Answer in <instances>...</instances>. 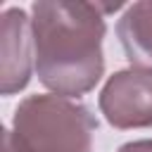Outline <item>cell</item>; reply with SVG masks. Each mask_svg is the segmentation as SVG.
Listing matches in <instances>:
<instances>
[{
	"label": "cell",
	"mask_w": 152,
	"mask_h": 152,
	"mask_svg": "<svg viewBox=\"0 0 152 152\" xmlns=\"http://www.w3.org/2000/svg\"><path fill=\"white\" fill-rule=\"evenodd\" d=\"M119 5L93 2H36L31 7V33L36 71L55 95L74 97L88 93L104 71L102 36L104 12Z\"/></svg>",
	"instance_id": "obj_1"
},
{
	"label": "cell",
	"mask_w": 152,
	"mask_h": 152,
	"mask_svg": "<svg viewBox=\"0 0 152 152\" xmlns=\"http://www.w3.org/2000/svg\"><path fill=\"white\" fill-rule=\"evenodd\" d=\"M31 19L24 10L12 7L2 12V64H0V81L2 95L19 93L31 78Z\"/></svg>",
	"instance_id": "obj_4"
},
{
	"label": "cell",
	"mask_w": 152,
	"mask_h": 152,
	"mask_svg": "<svg viewBox=\"0 0 152 152\" xmlns=\"http://www.w3.org/2000/svg\"><path fill=\"white\" fill-rule=\"evenodd\" d=\"M116 33L133 69L152 74V2L131 5L119 19Z\"/></svg>",
	"instance_id": "obj_5"
},
{
	"label": "cell",
	"mask_w": 152,
	"mask_h": 152,
	"mask_svg": "<svg viewBox=\"0 0 152 152\" xmlns=\"http://www.w3.org/2000/svg\"><path fill=\"white\" fill-rule=\"evenodd\" d=\"M100 112L116 128L152 126V74L133 66L116 71L100 93Z\"/></svg>",
	"instance_id": "obj_3"
},
{
	"label": "cell",
	"mask_w": 152,
	"mask_h": 152,
	"mask_svg": "<svg viewBox=\"0 0 152 152\" xmlns=\"http://www.w3.org/2000/svg\"><path fill=\"white\" fill-rule=\"evenodd\" d=\"M97 121L93 114L62 95H31L5 131L12 152H90Z\"/></svg>",
	"instance_id": "obj_2"
},
{
	"label": "cell",
	"mask_w": 152,
	"mask_h": 152,
	"mask_svg": "<svg viewBox=\"0 0 152 152\" xmlns=\"http://www.w3.org/2000/svg\"><path fill=\"white\" fill-rule=\"evenodd\" d=\"M119 152H152V140H135L119 147Z\"/></svg>",
	"instance_id": "obj_6"
}]
</instances>
